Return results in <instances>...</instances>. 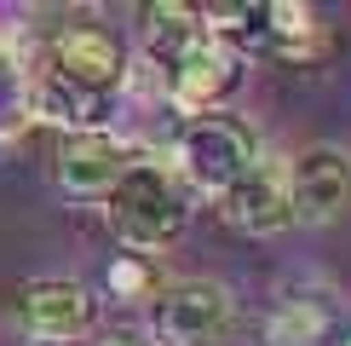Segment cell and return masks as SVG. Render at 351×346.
Returning a JSON list of instances; mask_svg holds the SVG:
<instances>
[{
    "label": "cell",
    "instance_id": "obj_4",
    "mask_svg": "<svg viewBox=\"0 0 351 346\" xmlns=\"http://www.w3.org/2000/svg\"><path fill=\"white\" fill-rule=\"evenodd\" d=\"M288 208L305 225H334L351 214V150L340 144H311L282 168Z\"/></svg>",
    "mask_w": 351,
    "mask_h": 346
},
{
    "label": "cell",
    "instance_id": "obj_10",
    "mask_svg": "<svg viewBox=\"0 0 351 346\" xmlns=\"http://www.w3.org/2000/svg\"><path fill=\"white\" fill-rule=\"evenodd\" d=\"M208 47H213V29H208V18H202L196 6L162 0V6L144 12V52H150L162 69H179L184 58H196Z\"/></svg>",
    "mask_w": 351,
    "mask_h": 346
},
{
    "label": "cell",
    "instance_id": "obj_5",
    "mask_svg": "<svg viewBox=\"0 0 351 346\" xmlns=\"http://www.w3.org/2000/svg\"><path fill=\"white\" fill-rule=\"evenodd\" d=\"M40 69H52V76H64V81H75L86 86V93H115L121 86V69H127V52H121V41L110 35V29H93V23H75V29H64V35L52 41V52H47V64Z\"/></svg>",
    "mask_w": 351,
    "mask_h": 346
},
{
    "label": "cell",
    "instance_id": "obj_1",
    "mask_svg": "<svg viewBox=\"0 0 351 346\" xmlns=\"http://www.w3.org/2000/svg\"><path fill=\"white\" fill-rule=\"evenodd\" d=\"M104 202H110L115 237L127 249H167L190 225V191L167 162H127V173L115 179Z\"/></svg>",
    "mask_w": 351,
    "mask_h": 346
},
{
    "label": "cell",
    "instance_id": "obj_15",
    "mask_svg": "<svg viewBox=\"0 0 351 346\" xmlns=\"http://www.w3.org/2000/svg\"><path fill=\"white\" fill-rule=\"evenodd\" d=\"M346 346H351V341H346Z\"/></svg>",
    "mask_w": 351,
    "mask_h": 346
},
{
    "label": "cell",
    "instance_id": "obj_14",
    "mask_svg": "<svg viewBox=\"0 0 351 346\" xmlns=\"http://www.w3.org/2000/svg\"><path fill=\"white\" fill-rule=\"evenodd\" d=\"M98 346H138V341H133V335H104Z\"/></svg>",
    "mask_w": 351,
    "mask_h": 346
},
{
    "label": "cell",
    "instance_id": "obj_13",
    "mask_svg": "<svg viewBox=\"0 0 351 346\" xmlns=\"http://www.w3.org/2000/svg\"><path fill=\"white\" fill-rule=\"evenodd\" d=\"M18 41H23V18L18 23H0V52H12Z\"/></svg>",
    "mask_w": 351,
    "mask_h": 346
},
{
    "label": "cell",
    "instance_id": "obj_11",
    "mask_svg": "<svg viewBox=\"0 0 351 346\" xmlns=\"http://www.w3.org/2000/svg\"><path fill=\"white\" fill-rule=\"evenodd\" d=\"M29 110H35L40 122L64 127V133H98L110 98L104 93H86V86L52 76V69H35V81H29Z\"/></svg>",
    "mask_w": 351,
    "mask_h": 346
},
{
    "label": "cell",
    "instance_id": "obj_8",
    "mask_svg": "<svg viewBox=\"0 0 351 346\" xmlns=\"http://www.w3.org/2000/svg\"><path fill=\"white\" fill-rule=\"evenodd\" d=\"M127 144H115L110 133H64L58 144V185H64L69 196H110L115 179L127 173Z\"/></svg>",
    "mask_w": 351,
    "mask_h": 346
},
{
    "label": "cell",
    "instance_id": "obj_6",
    "mask_svg": "<svg viewBox=\"0 0 351 346\" xmlns=\"http://www.w3.org/2000/svg\"><path fill=\"white\" fill-rule=\"evenodd\" d=\"M18 312H23V329L40 335V341H81L86 329L98 323L93 288L75 283V277H40V283H29L23 300H18Z\"/></svg>",
    "mask_w": 351,
    "mask_h": 346
},
{
    "label": "cell",
    "instance_id": "obj_12",
    "mask_svg": "<svg viewBox=\"0 0 351 346\" xmlns=\"http://www.w3.org/2000/svg\"><path fill=\"white\" fill-rule=\"evenodd\" d=\"M110 288L115 295H144V288H150V277H144V266H133V260H121V266H110Z\"/></svg>",
    "mask_w": 351,
    "mask_h": 346
},
{
    "label": "cell",
    "instance_id": "obj_7",
    "mask_svg": "<svg viewBox=\"0 0 351 346\" xmlns=\"http://www.w3.org/2000/svg\"><path fill=\"white\" fill-rule=\"evenodd\" d=\"M219 214H225L230 231H247V237H276V231H288L294 225V208H288L282 168L259 162L242 185H230V191L219 196Z\"/></svg>",
    "mask_w": 351,
    "mask_h": 346
},
{
    "label": "cell",
    "instance_id": "obj_9",
    "mask_svg": "<svg viewBox=\"0 0 351 346\" xmlns=\"http://www.w3.org/2000/svg\"><path fill=\"white\" fill-rule=\"evenodd\" d=\"M237 81H242V58L225 52V47H208V52L184 58L179 69H167V93L184 115H213L237 93Z\"/></svg>",
    "mask_w": 351,
    "mask_h": 346
},
{
    "label": "cell",
    "instance_id": "obj_3",
    "mask_svg": "<svg viewBox=\"0 0 351 346\" xmlns=\"http://www.w3.org/2000/svg\"><path fill=\"white\" fill-rule=\"evenodd\" d=\"M230 329H237V306L208 277H184L156 300V341L162 346H225Z\"/></svg>",
    "mask_w": 351,
    "mask_h": 346
},
{
    "label": "cell",
    "instance_id": "obj_2",
    "mask_svg": "<svg viewBox=\"0 0 351 346\" xmlns=\"http://www.w3.org/2000/svg\"><path fill=\"white\" fill-rule=\"evenodd\" d=\"M173 162H179L173 173L184 179V191H202V196L219 202L230 185H242L259 168V139L247 133V122H237V115H196L179 133Z\"/></svg>",
    "mask_w": 351,
    "mask_h": 346
}]
</instances>
